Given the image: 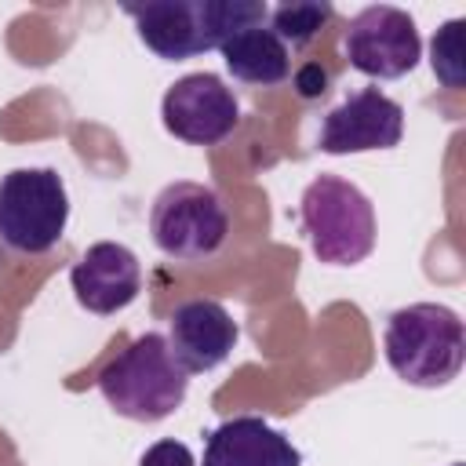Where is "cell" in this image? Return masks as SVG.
<instances>
[{
  "instance_id": "obj_13",
  "label": "cell",
  "mask_w": 466,
  "mask_h": 466,
  "mask_svg": "<svg viewBox=\"0 0 466 466\" xmlns=\"http://www.w3.org/2000/svg\"><path fill=\"white\" fill-rule=\"evenodd\" d=\"M222 51V62L226 69L244 80V84H258V87H269V84H280L288 80L291 73V55H288V44L266 29V25H248V29H237L233 36H226L218 44Z\"/></svg>"
},
{
  "instance_id": "obj_14",
  "label": "cell",
  "mask_w": 466,
  "mask_h": 466,
  "mask_svg": "<svg viewBox=\"0 0 466 466\" xmlns=\"http://www.w3.org/2000/svg\"><path fill=\"white\" fill-rule=\"evenodd\" d=\"M430 66L451 91L466 84V18H448L430 40Z\"/></svg>"
},
{
  "instance_id": "obj_17",
  "label": "cell",
  "mask_w": 466,
  "mask_h": 466,
  "mask_svg": "<svg viewBox=\"0 0 466 466\" xmlns=\"http://www.w3.org/2000/svg\"><path fill=\"white\" fill-rule=\"evenodd\" d=\"M295 91L302 98H320L328 91V69L320 62H306L299 73H295Z\"/></svg>"
},
{
  "instance_id": "obj_4",
  "label": "cell",
  "mask_w": 466,
  "mask_h": 466,
  "mask_svg": "<svg viewBox=\"0 0 466 466\" xmlns=\"http://www.w3.org/2000/svg\"><path fill=\"white\" fill-rule=\"evenodd\" d=\"M309 248L328 266H357L375 248L371 200L339 175H317L299 200Z\"/></svg>"
},
{
  "instance_id": "obj_12",
  "label": "cell",
  "mask_w": 466,
  "mask_h": 466,
  "mask_svg": "<svg viewBox=\"0 0 466 466\" xmlns=\"http://www.w3.org/2000/svg\"><path fill=\"white\" fill-rule=\"evenodd\" d=\"M204 466H302V455L258 415H233L208 433Z\"/></svg>"
},
{
  "instance_id": "obj_9",
  "label": "cell",
  "mask_w": 466,
  "mask_h": 466,
  "mask_svg": "<svg viewBox=\"0 0 466 466\" xmlns=\"http://www.w3.org/2000/svg\"><path fill=\"white\" fill-rule=\"evenodd\" d=\"M404 135V109L379 87L350 91L335 109H328L317 149L342 157V153H368V149H393Z\"/></svg>"
},
{
  "instance_id": "obj_7",
  "label": "cell",
  "mask_w": 466,
  "mask_h": 466,
  "mask_svg": "<svg viewBox=\"0 0 466 466\" xmlns=\"http://www.w3.org/2000/svg\"><path fill=\"white\" fill-rule=\"evenodd\" d=\"M342 51L357 73L375 80H397L419 66L422 40L408 11L393 4H371L350 18Z\"/></svg>"
},
{
  "instance_id": "obj_6",
  "label": "cell",
  "mask_w": 466,
  "mask_h": 466,
  "mask_svg": "<svg viewBox=\"0 0 466 466\" xmlns=\"http://www.w3.org/2000/svg\"><path fill=\"white\" fill-rule=\"evenodd\" d=\"M153 244L178 262L211 258L229 233V215L218 193L204 182H171L157 193L149 211Z\"/></svg>"
},
{
  "instance_id": "obj_5",
  "label": "cell",
  "mask_w": 466,
  "mask_h": 466,
  "mask_svg": "<svg viewBox=\"0 0 466 466\" xmlns=\"http://www.w3.org/2000/svg\"><path fill=\"white\" fill-rule=\"evenodd\" d=\"M69 218L66 182L55 167H15L0 178V240L25 255L58 244Z\"/></svg>"
},
{
  "instance_id": "obj_10",
  "label": "cell",
  "mask_w": 466,
  "mask_h": 466,
  "mask_svg": "<svg viewBox=\"0 0 466 466\" xmlns=\"http://www.w3.org/2000/svg\"><path fill=\"white\" fill-rule=\"evenodd\" d=\"M69 284L87 313L106 317L135 302L142 288V266L131 248L116 240H98L80 255V262L69 273Z\"/></svg>"
},
{
  "instance_id": "obj_3",
  "label": "cell",
  "mask_w": 466,
  "mask_h": 466,
  "mask_svg": "<svg viewBox=\"0 0 466 466\" xmlns=\"http://www.w3.org/2000/svg\"><path fill=\"white\" fill-rule=\"evenodd\" d=\"M189 375L175 360L167 339L160 331H146L131 339L102 371L98 390L106 404L135 422H160L186 400Z\"/></svg>"
},
{
  "instance_id": "obj_18",
  "label": "cell",
  "mask_w": 466,
  "mask_h": 466,
  "mask_svg": "<svg viewBox=\"0 0 466 466\" xmlns=\"http://www.w3.org/2000/svg\"><path fill=\"white\" fill-rule=\"evenodd\" d=\"M451 466H462V462H451Z\"/></svg>"
},
{
  "instance_id": "obj_1",
  "label": "cell",
  "mask_w": 466,
  "mask_h": 466,
  "mask_svg": "<svg viewBox=\"0 0 466 466\" xmlns=\"http://www.w3.org/2000/svg\"><path fill=\"white\" fill-rule=\"evenodd\" d=\"M124 11L135 18L138 40L167 62L204 55L237 29L262 25L269 15L255 0H146L124 4Z\"/></svg>"
},
{
  "instance_id": "obj_2",
  "label": "cell",
  "mask_w": 466,
  "mask_h": 466,
  "mask_svg": "<svg viewBox=\"0 0 466 466\" xmlns=\"http://www.w3.org/2000/svg\"><path fill=\"white\" fill-rule=\"evenodd\" d=\"M382 350L393 375L408 386H448L466 364V328L441 302H411L390 313Z\"/></svg>"
},
{
  "instance_id": "obj_8",
  "label": "cell",
  "mask_w": 466,
  "mask_h": 466,
  "mask_svg": "<svg viewBox=\"0 0 466 466\" xmlns=\"http://www.w3.org/2000/svg\"><path fill=\"white\" fill-rule=\"evenodd\" d=\"M164 127L189 146H215L240 124V102L233 87L215 73H189L164 91Z\"/></svg>"
},
{
  "instance_id": "obj_15",
  "label": "cell",
  "mask_w": 466,
  "mask_h": 466,
  "mask_svg": "<svg viewBox=\"0 0 466 466\" xmlns=\"http://www.w3.org/2000/svg\"><path fill=\"white\" fill-rule=\"evenodd\" d=\"M331 18V4L328 0H302V4H280L269 11V22H273V33L291 44V47H302L309 44L320 25Z\"/></svg>"
},
{
  "instance_id": "obj_16",
  "label": "cell",
  "mask_w": 466,
  "mask_h": 466,
  "mask_svg": "<svg viewBox=\"0 0 466 466\" xmlns=\"http://www.w3.org/2000/svg\"><path fill=\"white\" fill-rule=\"evenodd\" d=\"M138 466H197V459L182 441H157L142 451Z\"/></svg>"
},
{
  "instance_id": "obj_11",
  "label": "cell",
  "mask_w": 466,
  "mask_h": 466,
  "mask_svg": "<svg viewBox=\"0 0 466 466\" xmlns=\"http://www.w3.org/2000/svg\"><path fill=\"white\" fill-rule=\"evenodd\" d=\"M237 320L229 317V309L215 299H189L171 313V328H167V346L175 353V360L186 368V375L197 371H211L218 368L233 346H237Z\"/></svg>"
}]
</instances>
